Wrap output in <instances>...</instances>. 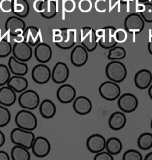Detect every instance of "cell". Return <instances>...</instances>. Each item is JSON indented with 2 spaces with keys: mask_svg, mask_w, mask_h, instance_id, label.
<instances>
[{
  "mask_svg": "<svg viewBox=\"0 0 152 160\" xmlns=\"http://www.w3.org/2000/svg\"><path fill=\"white\" fill-rule=\"evenodd\" d=\"M12 52L13 56L22 62H28L31 60L33 54L31 45L24 41L14 43Z\"/></svg>",
  "mask_w": 152,
  "mask_h": 160,
  "instance_id": "30bf717a",
  "label": "cell"
},
{
  "mask_svg": "<svg viewBox=\"0 0 152 160\" xmlns=\"http://www.w3.org/2000/svg\"><path fill=\"white\" fill-rule=\"evenodd\" d=\"M10 157L6 152L4 151H0V160H10Z\"/></svg>",
  "mask_w": 152,
  "mask_h": 160,
  "instance_id": "bcb514c9",
  "label": "cell"
},
{
  "mask_svg": "<svg viewBox=\"0 0 152 160\" xmlns=\"http://www.w3.org/2000/svg\"><path fill=\"white\" fill-rule=\"evenodd\" d=\"M28 85V82L25 78L17 75L11 77L7 83V86L17 93L24 92L27 88Z\"/></svg>",
  "mask_w": 152,
  "mask_h": 160,
  "instance_id": "484cf974",
  "label": "cell"
},
{
  "mask_svg": "<svg viewBox=\"0 0 152 160\" xmlns=\"http://www.w3.org/2000/svg\"><path fill=\"white\" fill-rule=\"evenodd\" d=\"M106 139L103 136L99 134H93L88 138L86 142V146L91 152L97 154L103 151L106 148Z\"/></svg>",
  "mask_w": 152,
  "mask_h": 160,
  "instance_id": "2e32d148",
  "label": "cell"
},
{
  "mask_svg": "<svg viewBox=\"0 0 152 160\" xmlns=\"http://www.w3.org/2000/svg\"><path fill=\"white\" fill-rule=\"evenodd\" d=\"M23 36L24 42L29 43L31 46L37 45L41 41V32L39 29L35 26H29L26 28Z\"/></svg>",
  "mask_w": 152,
  "mask_h": 160,
  "instance_id": "603a6c76",
  "label": "cell"
},
{
  "mask_svg": "<svg viewBox=\"0 0 152 160\" xmlns=\"http://www.w3.org/2000/svg\"><path fill=\"white\" fill-rule=\"evenodd\" d=\"M126 56V51L121 47H114L110 49L108 58L110 60H120L124 58Z\"/></svg>",
  "mask_w": 152,
  "mask_h": 160,
  "instance_id": "836d02e7",
  "label": "cell"
},
{
  "mask_svg": "<svg viewBox=\"0 0 152 160\" xmlns=\"http://www.w3.org/2000/svg\"><path fill=\"white\" fill-rule=\"evenodd\" d=\"M137 10L140 16L147 23H152V4L150 2L142 3L138 5Z\"/></svg>",
  "mask_w": 152,
  "mask_h": 160,
  "instance_id": "1f68e13d",
  "label": "cell"
},
{
  "mask_svg": "<svg viewBox=\"0 0 152 160\" xmlns=\"http://www.w3.org/2000/svg\"><path fill=\"white\" fill-rule=\"evenodd\" d=\"M88 57L87 50L82 45H77L72 50L70 55V60L74 66L80 68L83 66L87 62Z\"/></svg>",
  "mask_w": 152,
  "mask_h": 160,
  "instance_id": "9a60e30c",
  "label": "cell"
},
{
  "mask_svg": "<svg viewBox=\"0 0 152 160\" xmlns=\"http://www.w3.org/2000/svg\"><path fill=\"white\" fill-rule=\"evenodd\" d=\"M32 78L37 84H45L48 82L51 78L50 68L43 64H37L32 69Z\"/></svg>",
  "mask_w": 152,
  "mask_h": 160,
  "instance_id": "4fadbf2b",
  "label": "cell"
},
{
  "mask_svg": "<svg viewBox=\"0 0 152 160\" xmlns=\"http://www.w3.org/2000/svg\"><path fill=\"white\" fill-rule=\"evenodd\" d=\"M134 83L139 89H146L152 84V73L147 69L140 70L134 76Z\"/></svg>",
  "mask_w": 152,
  "mask_h": 160,
  "instance_id": "ffe728a7",
  "label": "cell"
},
{
  "mask_svg": "<svg viewBox=\"0 0 152 160\" xmlns=\"http://www.w3.org/2000/svg\"><path fill=\"white\" fill-rule=\"evenodd\" d=\"M5 28L6 31L9 32L10 35L17 37L23 35L26 29V23L24 21L17 16H11L6 22Z\"/></svg>",
  "mask_w": 152,
  "mask_h": 160,
  "instance_id": "5bb4252c",
  "label": "cell"
},
{
  "mask_svg": "<svg viewBox=\"0 0 152 160\" xmlns=\"http://www.w3.org/2000/svg\"><path fill=\"white\" fill-rule=\"evenodd\" d=\"M73 106L76 112L81 116L88 114L92 110L91 101L85 96H79L75 99Z\"/></svg>",
  "mask_w": 152,
  "mask_h": 160,
  "instance_id": "d6986e66",
  "label": "cell"
},
{
  "mask_svg": "<svg viewBox=\"0 0 152 160\" xmlns=\"http://www.w3.org/2000/svg\"><path fill=\"white\" fill-rule=\"evenodd\" d=\"M52 51L50 46L45 43H38L35 49V56L37 62L46 63L50 61Z\"/></svg>",
  "mask_w": 152,
  "mask_h": 160,
  "instance_id": "44dd1931",
  "label": "cell"
},
{
  "mask_svg": "<svg viewBox=\"0 0 152 160\" xmlns=\"http://www.w3.org/2000/svg\"><path fill=\"white\" fill-rule=\"evenodd\" d=\"M121 88L115 82L106 81L99 88V92L103 98L107 101H115L121 95Z\"/></svg>",
  "mask_w": 152,
  "mask_h": 160,
  "instance_id": "ba28073f",
  "label": "cell"
},
{
  "mask_svg": "<svg viewBox=\"0 0 152 160\" xmlns=\"http://www.w3.org/2000/svg\"><path fill=\"white\" fill-rule=\"evenodd\" d=\"M151 128H152V121H151Z\"/></svg>",
  "mask_w": 152,
  "mask_h": 160,
  "instance_id": "db71d44e",
  "label": "cell"
},
{
  "mask_svg": "<svg viewBox=\"0 0 152 160\" xmlns=\"http://www.w3.org/2000/svg\"><path fill=\"white\" fill-rule=\"evenodd\" d=\"M148 50L150 54L152 55V37L151 38L149 42L148 43Z\"/></svg>",
  "mask_w": 152,
  "mask_h": 160,
  "instance_id": "c3c4849f",
  "label": "cell"
},
{
  "mask_svg": "<svg viewBox=\"0 0 152 160\" xmlns=\"http://www.w3.org/2000/svg\"><path fill=\"white\" fill-rule=\"evenodd\" d=\"M62 6L64 10L68 13L73 12L76 7L74 0H63Z\"/></svg>",
  "mask_w": 152,
  "mask_h": 160,
  "instance_id": "b9f144b4",
  "label": "cell"
},
{
  "mask_svg": "<svg viewBox=\"0 0 152 160\" xmlns=\"http://www.w3.org/2000/svg\"><path fill=\"white\" fill-rule=\"evenodd\" d=\"M8 68L12 74L23 76L28 72V66L24 62H20L14 56L10 57L8 60Z\"/></svg>",
  "mask_w": 152,
  "mask_h": 160,
  "instance_id": "cb8c5ba5",
  "label": "cell"
},
{
  "mask_svg": "<svg viewBox=\"0 0 152 160\" xmlns=\"http://www.w3.org/2000/svg\"><path fill=\"white\" fill-rule=\"evenodd\" d=\"M138 105V99L134 95L130 93H126L122 95L118 101L119 108L127 113L135 111L137 108Z\"/></svg>",
  "mask_w": 152,
  "mask_h": 160,
  "instance_id": "8fae6325",
  "label": "cell"
},
{
  "mask_svg": "<svg viewBox=\"0 0 152 160\" xmlns=\"http://www.w3.org/2000/svg\"><path fill=\"white\" fill-rule=\"evenodd\" d=\"M45 0H35L33 2V8L35 12L41 13Z\"/></svg>",
  "mask_w": 152,
  "mask_h": 160,
  "instance_id": "f6af8a7d",
  "label": "cell"
},
{
  "mask_svg": "<svg viewBox=\"0 0 152 160\" xmlns=\"http://www.w3.org/2000/svg\"><path fill=\"white\" fill-rule=\"evenodd\" d=\"M114 38L117 43H123L128 39V32L124 29H117L114 33Z\"/></svg>",
  "mask_w": 152,
  "mask_h": 160,
  "instance_id": "f35d334b",
  "label": "cell"
},
{
  "mask_svg": "<svg viewBox=\"0 0 152 160\" xmlns=\"http://www.w3.org/2000/svg\"><path fill=\"white\" fill-rule=\"evenodd\" d=\"M15 123L19 128L29 131L34 130L37 125V117L28 110L18 111L15 116Z\"/></svg>",
  "mask_w": 152,
  "mask_h": 160,
  "instance_id": "5b68a950",
  "label": "cell"
},
{
  "mask_svg": "<svg viewBox=\"0 0 152 160\" xmlns=\"http://www.w3.org/2000/svg\"><path fill=\"white\" fill-rule=\"evenodd\" d=\"M11 78L10 70L5 64H0V86L7 84Z\"/></svg>",
  "mask_w": 152,
  "mask_h": 160,
  "instance_id": "8d00e7d4",
  "label": "cell"
},
{
  "mask_svg": "<svg viewBox=\"0 0 152 160\" xmlns=\"http://www.w3.org/2000/svg\"><path fill=\"white\" fill-rule=\"evenodd\" d=\"M78 8L81 12L84 13L90 12L93 8V3L91 0H80Z\"/></svg>",
  "mask_w": 152,
  "mask_h": 160,
  "instance_id": "ab89813d",
  "label": "cell"
},
{
  "mask_svg": "<svg viewBox=\"0 0 152 160\" xmlns=\"http://www.w3.org/2000/svg\"><path fill=\"white\" fill-rule=\"evenodd\" d=\"M123 160H142L143 157L140 152L135 149H129L125 152L122 157Z\"/></svg>",
  "mask_w": 152,
  "mask_h": 160,
  "instance_id": "74e56055",
  "label": "cell"
},
{
  "mask_svg": "<svg viewBox=\"0 0 152 160\" xmlns=\"http://www.w3.org/2000/svg\"><path fill=\"white\" fill-rule=\"evenodd\" d=\"M18 104L24 109L33 110L40 104V98L37 93L33 90H26L22 93L18 99Z\"/></svg>",
  "mask_w": 152,
  "mask_h": 160,
  "instance_id": "52a82bcc",
  "label": "cell"
},
{
  "mask_svg": "<svg viewBox=\"0 0 152 160\" xmlns=\"http://www.w3.org/2000/svg\"><path fill=\"white\" fill-rule=\"evenodd\" d=\"M10 138L14 144L29 149L32 148L35 136L32 131L26 130L17 128L14 129L12 131Z\"/></svg>",
  "mask_w": 152,
  "mask_h": 160,
  "instance_id": "3957f363",
  "label": "cell"
},
{
  "mask_svg": "<svg viewBox=\"0 0 152 160\" xmlns=\"http://www.w3.org/2000/svg\"><path fill=\"white\" fill-rule=\"evenodd\" d=\"M11 156L12 160H30L31 154L27 148L17 145L12 149Z\"/></svg>",
  "mask_w": 152,
  "mask_h": 160,
  "instance_id": "f546056e",
  "label": "cell"
},
{
  "mask_svg": "<svg viewBox=\"0 0 152 160\" xmlns=\"http://www.w3.org/2000/svg\"><path fill=\"white\" fill-rule=\"evenodd\" d=\"M148 94H149L150 98L152 99V83L148 90Z\"/></svg>",
  "mask_w": 152,
  "mask_h": 160,
  "instance_id": "816d5d0a",
  "label": "cell"
},
{
  "mask_svg": "<svg viewBox=\"0 0 152 160\" xmlns=\"http://www.w3.org/2000/svg\"><path fill=\"white\" fill-rule=\"evenodd\" d=\"M94 7L97 12L103 13L107 10L108 2L106 0H96L95 2Z\"/></svg>",
  "mask_w": 152,
  "mask_h": 160,
  "instance_id": "60d3db41",
  "label": "cell"
},
{
  "mask_svg": "<svg viewBox=\"0 0 152 160\" xmlns=\"http://www.w3.org/2000/svg\"><path fill=\"white\" fill-rule=\"evenodd\" d=\"M12 47L6 39H0V58H5L12 52Z\"/></svg>",
  "mask_w": 152,
  "mask_h": 160,
  "instance_id": "e575fe53",
  "label": "cell"
},
{
  "mask_svg": "<svg viewBox=\"0 0 152 160\" xmlns=\"http://www.w3.org/2000/svg\"><path fill=\"white\" fill-rule=\"evenodd\" d=\"M30 11L27 0H12V12L18 17L26 18Z\"/></svg>",
  "mask_w": 152,
  "mask_h": 160,
  "instance_id": "4316f807",
  "label": "cell"
},
{
  "mask_svg": "<svg viewBox=\"0 0 152 160\" xmlns=\"http://www.w3.org/2000/svg\"><path fill=\"white\" fill-rule=\"evenodd\" d=\"M16 99V93L12 88L8 86L0 88V104L6 107L12 106Z\"/></svg>",
  "mask_w": 152,
  "mask_h": 160,
  "instance_id": "7402d4cb",
  "label": "cell"
},
{
  "mask_svg": "<svg viewBox=\"0 0 152 160\" xmlns=\"http://www.w3.org/2000/svg\"><path fill=\"white\" fill-rule=\"evenodd\" d=\"M53 42L60 49H69L76 42L75 32L68 28L53 31Z\"/></svg>",
  "mask_w": 152,
  "mask_h": 160,
  "instance_id": "6da1fadb",
  "label": "cell"
},
{
  "mask_svg": "<svg viewBox=\"0 0 152 160\" xmlns=\"http://www.w3.org/2000/svg\"><path fill=\"white\" fill-rule=\"evenodd\" d=\"M39 112L45 118L49 119L54 117L56 114L55 104L50 99H44L39 105Z\"/></svg>",
  "mask_w": 152,
  "mask_h": 160,
  "instance_id": "83f0119b",
  "label": "cell"
},
{
  "mask_svg": "<svg viewBox=\"0 0 152 160\" xmlns=\"http://www.w3.org/2000/svg\"><path fill=\"white\" fill-rule=\"evenodd\" d=\"M139 2L141 3H145V2H152V0H137Z\"/></svg>",
  "mask_w": 152,
  "mask_h": 160,
  "instance_id": "f5cc1de1",
  "label": "cell"
},
{
  "mask_svg": "<svg viewBox=\"0 0 152 160\" xmlns=\"http://www.w3.org/2000/svg\"><path fill=\"white\" fill-rule=\"evenodd\" d=\"M80 41L88 52L95 50L97 46V38L96 31L91 27H84L80 32Z\"/></svg>",
  "mask_w": 152,
  "mask_h": 160,
  "instance_id": "8992f818",
  "label": "cell"
},
{
  "mask_svg": "<svg viewBox=\"0 0 152 160\" xmlns=\"http://www.w3.org/2000/svg\"><path fill=\"white\" fill-rule=\"evenodd\" d=\"M0 10L5 13L12 12V0H1L0 1Z\"/></svg>",
  "mask_w": 152,
  "mask_h": 160,
  "instance_id": "7bdbcfd3",
  "label": "cell"
},
{
  "mask_svg": "<svg viewBox=\"0 0 152 160\" xmlns=\"http://www.w3.org/2000/svg\"><path fill=\"white\" fill-rule=\"evenodd\" d=\"M76 95V91L73 86L65 84L60 86L56 92V97L62 104H68L74 101Z\"/></svg>",
  "mask_w": 152,
  "mask_h": 160,
  "instance_id": "ac0fdd59",
  "label": "cell"
},
{
  "mask_svg": "<svg viewBox=\"0 0 152 160\" xmlns=\"http://www.w3.org/2000/svg\"><path fill=\"white\" fill-rule=\"evenodd\" d=\"M145 160H152V152L146 155Z\"/></svg>",
  "mask_w": 152,
  "mask_h": 160,
  "instance_id": "f907efd6",
  "label": "cell"
},
{
  "mask_svg": "<svg viewBox=\"0 0 152 160\" xmlns=\"http://www.w3.org/2000/svg\"><path fill=\"white\" fill-rule=\"evenodd\" d=\"M6 141V137L4 133L0 130V147H2Z\"/></svg>",
  "mask_w": 152,
  "mask_h": 160,
  "instance_id": "7dc6e473",
  "label": "cell"
},
{
  "mask_svg": "<svg viewBox=\"0 0 152 160\" xmlns=\"http://www.w3.org/2000/svg\"><path fill=\"white\" fill-rule=\"evenodd\" d=\"M57 12V4L55 0H45L41 14L44 18L50 19L55 17Z\"/></svg>",
  "mask_w": 152,
  "mask_h": 160,
  "instance_id": "f1b7e54d",
  "label": "cell"
},
{
  "mask_svg": "<svg viewBox=\"0 0 152 160\" xmlns=\"http://www.w3.org/2000/svg\"><path fill=\"white\" fill-rule=\"evenodd\" d=\"M32 151L38 158H43L48 155L51 151V144L48 140L43 136H38L33 141Z\"/></svg>",
  "mask_w": 152,
  "mask_h": 160,
  "instance_id": "7c38bea8",
  "label": "cell"
},
{
  "mask_svg": "<svg viewBox=\"0 0 152 160\" xmlns=\"http://www.w3.org/2000/svg\"><path fill=\"white\" fill-rule=\"evenodd\" d=\"M106 75L110 80L121 83L126 78L127 70L121 62L114 60L109 62L106 67Z\"/></svg>",
  "mask_w": 152,
  "mask_h": 160,
  "instance_id": "7a4b0ae2",
  "label": "cell"
},
{
  "mask_svg": "<svg viewBox=\"0 0 152 160\" xmlns=\"http://www.w3.org/2000/svg\"><path fill=\"white\" fill-rule=\"evenodd\" d=\"M116 1L120 2L121 4H125V5H127V4H129L130 2H132L133 0H116Z\"/></svg>",
  "mask_w": 152,
  "mask_h": 160,
  "instance_id": "681fc988",
  "label": "cell"
},
{
  "mask_svg": "<svg viewBox=\"0 0 152 160\" xmlns=\"http://www.w3.org/2000/svg\"><path fill=\"white\" fill-rule=\"evenodd\" d=\"M94 160H114V157L112 154L107 152H100L96 154L94 157Z\"/></svg>",
  "mask_w": 152,
  "mask_h": 160,
  "instance_id": "ee69618b",
  "label": "cell"
},
{
  "mask_svg": "<svg viewBox=\"0 0 152 160\" xmlns=\"http://www.w3.org/2000/svg\"><path fill=\"white\" fill-rule=\"evenodd\" d=\"M69 74V68L67 64L63 62H58L52 70L51 78L54 83L61 84L67 81Z\"/></svg>",
  "mask_w": 152,
  "mask_h": 160,
  "instance_id": "e0dca14e",
  "label": "cell"
},
{
  "mask_svg": "<svg viewBox=\"0 0 152 160\" xmlns=\"http://www.w3.org/2000/svg\"><path fill=\"white\" fill-rule=\"evenodd\" d=\"M11 120V113L3 106L0 105V128L6 126Z\"/></svg>",
  "mask_w": 152,
  "mask_h": 160,
  "instance_id": "d590c367",
  "label": "cell"
},
{
  "mask_svg": "<svg viewBox=\"0 0 152 160\" xmlns=\"http://www.w3.org/2000/svg\"><path fill=\"white\" fill-rule=\"evenodd\" d=\"M116 29L113 26H106L96 31L98 43L104 49H111L115 47L117 42L114 38Z\"/></svg>",
  "mask_w": 152,
  "mask_h": 160,
  "instance_id": "277c9868",
  "label": "cell"
},
{
  "mask_svg": "<svg viewBox=\"0 0 152 160\" xmlns=\"http://www.w3.org/2000/svg\"><path fill=\"white\" fill-rule=\"evenodd\" d=\"M106 149L107 151L112 155L120 154L122 149L121 141L117 138L111 137L106 141Z\"/></svg>",
  "mask_w": 152,
  "mask_h": 160,
  "instance_id": "4dcf8cb0",
  "label": "cell"
},
{
  "mask_svg": "<svg viewBox=\"0 0 152 160\" xmlns=\"http://www.w3.org/2000/svg\"><path fill=\"white\" fill-rule=\"evenodd\" d=\"M137 145L142 150H148L152 147V134L150 133H143L139 137Z\"/></svg>",
  "mask_w": 152,
  "mask_h": 160,
  "instance_id": "d6a6232c",
  "label": "cell"
},
{
  "mask_svg": "<svg viewBox=\"0 0 152 160\" xmlns=\"http://www.w3.org/2000/svg\"><path fill=\"white\" fill-rule=\"evenodd\" d=\"M127 123V117L125 114L120 112H114L110 116L108 120V124L110 128L114 130L122 129Z\"/></svg>",
  "mask_w": 152,
  "mask_h": 160,
  "instance_id": "d4e9b609",
  "label": "cell"
},
{
  "mask_svg": "<svg viewBox=\"0 0 152 160\" xmlns=\"http://www.w3.org/2000/svg\"><path fill=\"white\" fill-rule=\"evenodd\" d=\"M124 26L125 30L131 34L140 33L144 29L145 22L140 14L131 13L125 19Z\"/></svg>",
  "mask_w": 152,
  "mask_h": 160,
  "instance_id": "9c48e42d",
  "label": "cell"
}]
</instances>
